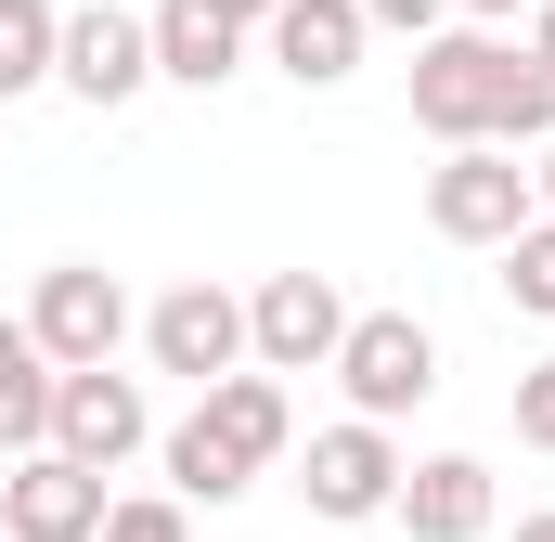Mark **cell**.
Instances as JSON below:
<instances>
[{
    "mask_svg": "<svg viewBox=\"0 0 555 542\" xmlns=\"http://www.w3.org/2000/svg\"><path fill=\"white\" fill-rule=\"evenodd\" d=\"M504 297H517L530 323H555V220H530V233L504 246Z\"/></svg>",
    "mask_w": 555,
    "mask_h": 542,
    "instance_id": "e0dca14e",
    "label": "cell"
},
{
    "mask_svg": "<svg viewBox=\"0 0 555 542\" xmlns=\"http://www.w3.org/2000/svg\"><path fill=\"white\" fill-rule=\"evenodd\" d=\"M530 220H543V207H530V168H517V155L465 142V155L426 168V233H439V246H491V259H504Z\"/></svg>",
    "mask_w": 555,
    "mask_h": 542,
    "instance_id": "277c9868",
    "label": "cell"
},
{
    "mask_svg": "<svg viewBox=\"0 0 555 542\" xmlns=\"http://www.w3.org/2000/svg\"><path fill=\"white\" fill-rule=\"evenodd\" d=\"M104 478L91 465H65V452H26L13 478H0V542H91L104 530Z\"/></svg>",
    "mask_w": 555,
    "mask_h": 542,
    "instance_id": "30bf717a",
    "label": "cell"
},
{
    "mask_svg": "<svg viewBox=\"0 0 555 542\" xmlns=\"http://www.w3.org/2000/svg\"><path fill=\"white\" fill-rule=\"evenodd\" d=\"M52 91H78L91 117H117L155 91V39H142V13L117 0H91V13H65V52H52Z\"/></svg>",
    "mask_w": 555,
    "mask_h": 542,
    "instance_id": "ba28073f",
    "label": "cell"
},
{
    "mask_svg": "<svg viewBox=\"0 0 555 542\" xmlns=\"http://www.w3.org/2000/svg\"><path fill=\"white\" fill-rule=\"evenodd\" d=\"M26 336H39L52 375H104L117 336H130V284H117L104 259H52V271H39V297H26Z\"/></svg>",
    "mask_w": 555,
    "mask_h": 542,
    "instance_id": "3957f363",
    "label": "cell"
},
{
    "mask_svg": "<svg viewBox=\"0 0 555 542\" xmlns=\"http://www.w3.org/2000/svg\"><path fill=\"white\" fill-rule=\"evenodd\" d=\"M142 39H155V78H168V91H220V78L246 65V26H220L207 0H155Z\"/></svg>",
    "mask_w": 555,
    "mask_h": 542,
    "instance_id": "5bb4252c",
    "label": "cell"
},
{
    "mask_svg": "<svg viewBox=\"0 0 555 542\" xmlns=\"http://www.w3.org/2000/svg\"><path fill=\"white\" fill-rule=\"evenodd\" d=\"M0 452H13V465L52 452V362H39L26 310H0Z\"/></svg>",
    "mask_w": 555,
    "mask_h": 542,
    "instance_id": "9a60e30c",
    "label": "cell"
},
{
    "mask_svg": "<svg viewBox=\"0 0 555 542\" xmlns=\"http://www.w3.org/2000/svg\"><path fill=\"white\" fill-rule=\"evenodd\" d=\"M517 542H555V504H543V517H517Z\"/></svg>",
    "mask_w": 555,
    "mask_h": 542,
    "instance_id": "d4e9b609",
    "label": "cell"
},
{
    "mask_svg": "<svg viewBox=\"0 0 555 542\" xmlns=\"http://www.w3.org/2000/svg\"><path fill=\"white\" fill-rule=\"evenodd\" d=\"M142 362H155V375H181V388L207 401L220 375H246V297H233V284H207V271H194V284H168V297L142 310Z\"/></svg>",
    "mask_w": 555,
    "mask_h": 542,
    "instance_id": "5b68a950",
    "label": "cell"
},
{
    "mask_svg": "<svg viewBox=\"0 0 555 542\" xmlns=\"http://www.w3.org/2000/svg\"><path fill=\"white\" fill-rule=\"evenodd\" d=\"M52 52H65V13L52 0H0V104L13 91H52Z\"/></svg>",
    "mask_w": 555,
    "mask_h": 542,
    "instance_id": "2e32d148",
    "label": "cell"
},
{
    "mask_svg": "<svg viewBox=\"0 0 555 542\" xmlns=\"http://www.w3.org/2000/svg\"><path fill=\"white\" fill-rule=\"evenodd\" d=\"M259 39H272V65L297 78V91H336V78L362 65V39H375V26H362V0H284Z\"/></svg>",
    "mask_w": 555,
    "mask_h": 542,
    "instance_id": "4fadbf2b",
    "label": "cell"
},
{
    "mask_svg": "<svg viewBox=\"0 0 555 542\" xmlns=\"http://www.w3.org/2000/svg\"><path fill=\"white\" fill-rule=\"evenodd\" d=\"M194 426H207V452H220V465H246V478H272V465H284V439H297L284 375H220V388L194 401Z\"/></svg>",
    "mask_w": 555,
    "mask_h": 542,
    "instance_id": "7c38bea8",
    "label": "cell"
},
{
    "mask_svg": "<svg viewBox=\"0 0 555 542\" xmlns=\"http://www.w3.org/2000/svg\"><path fill=\"white\" fill-rule=\"evenodd\" d=\"M91 542H194V504H168V491H130V504H104V530Z\"/></svg>",
    "mask_w": 555,
    "mask_h": 542,
    "instance_id": "ac0fdd59",
    "label": "cell"
},
{
    "mask_svg": "<svg viewBox=\"0 0 555 542\" xmlns=\"http://www.w3.org/2000/svg\"><path fill=\"white\" fill-rule=\"evenodd\" d=\"M207 13H220V26H246V39H259V26H272L284 0H207Z\"/></svg>",
    "mask_w": 555,
    "mask_h": 542,
    "instance_id": "7402d4cb",
    "label": "cell"
},
{
    "mask_svg": "<svg viewBox=\"0 0 555 542\" xmlns=\"http://www.w3.org/2000/svg\"><path fill=\"white\" fill-rule=\"evenodd\" d=\"M142 439H155V401H142V375H52V452L65 465H91V478H117Z\"/></svg>",
    "mask_w": 555,
    "mask_h": 542,
    "instance_id": "52a82bcc",
    "label": "cell"
},
{
    "mask_svg": "<svg viewBox=\"0 0 555 542\" xmlns=\"http://www.w3.org/2000/svg\"><path fill=\"white\" fill-rule=\"evenodd\" d=\"M362 426H401L414 401H439V336H426L414 310H349V336H336V362H323Z\"/></svg>",
    "mask_w": 555,
    "mask_h": 542,
    "instance_id": "7a4b0ae2",
    "label": "cell"
},
{
    "mask_svg": "<svg viewBox=\"0 0 555 542\" xmlns=\"http://www.w3.org/2000/svg\"><path fill=\"white\" fill-rule=\"evenodd\" d=\"M517 439H530V452H555V362H530V375H517Z\"/></svg>",
    "mask_w": 555,
    "mask_h": 542,
    "instance_id": "ffe728a7",
    "label": "cell"
},
{
    "mask_svg": "<svg viewBox=\"0 0 555 542\" xmlns=\"http://www.w3.org/2000/svg\"><path fill=\"white\" fill-rule=\"evenodd\" d=\"M336 336H349L336 271H272V284L246 297V362H259V375H323Z\"/></svg>",
    "mask_w": 555,
    "mask_h": 542,
    "instance_id": "8992f818",
    "label": "cell"
},
{
    "mask_svg": "<svg viewBox=\"0 0 555 542\" xmlns=\"http://www.w3.org/2000/svg\"><path fill=\"white\" fill-rule=\"evenodd\" d=\"M414 542H491V517H504V491H491V465L478 452H426V465H401V504H388Z\"/></svg>",
    "mask_w": 555,
    "mask_h": 542,
    "instance_id": "8fae6325",
    "label": "cell"
},
{
    "mask_svg": "<svg viewBox=\"0 0 555 542\" xmlns=\"http://www.w3.org/2000/svg\"><path fill=\"white\" fill-rule=\"evenodd\" d=\"M414 130L426 142H491V155H517V142H555V78L517 52V39H491V26H439L414 52Z\"/></svg>",
    "mask_w": 555,
    "mask_h": 542,
    "instance_id": "6da1fadb",
    "label": "cell"
},
{
    "mask_svg": "<svg viewBox=\"0 0 555 542\" xmlns=\"http://www.w3.org/2000/svg\"><path fill=\"white\" fill-rule=\"evenodd\" d=\"M452 13H465V26H491V39H504V26H517V13H543V0H452Z\"/></svg>",
    "mask_w": 555,
    "mask_h": 542,
    "instance_id": "44dd1931",
    "label": "cell"
},
{
    "mask_svg": "<svg viewBox=\"0 0 555 542\" xmlns=\"http://www.w3.org/2000/svg\"><path fill=\"white\" fill-rule=\"evenodd\" d=\"M297 491H310V517H323V530H362V517H388V504H401V439L349 413V426H323V439H310V478H297Z\"/></svg>",
    "mask_w": 555,
    "mask_h": 542,
    "instance_id": "9c48e42d",
    "label": "cell"
},
{
    "mask_svg": "<svg viewBox=\"0 0 555 542\" xmlns=\"http://www.w3.org/2000/svg\"><path fill=\"white\" fill-rule=\"evenodd\" d=\"M530 207L555 220V142H530Z\"/></svg>",
    "mask_w": 555,
    "mask_h": 542,
    "instance_id": "603a6c76",
    "label": "cell"
},
{
    "mask_svg": "<svg viewBox=\"0 0 555 542\" xmlns=\"http://www.w3.org/2000/svg\"><path fill=\"white\" fill-rule=\"evenodd\" d=\"M362 26H388V39H439V26H452V0H362Z\"/></svg>",
    "mask_w": 555,
    "mask_h": 542,
    "instance_id": "d6986e66",
    "label": "cell"
},
{
    "mask_svg": "<svg viewBox=\"0 0 555 542\" xmlns=\"http://www.w3.org/2000/svg\"><path fill=\"white\" fill-rule=\"evenodd\" d=\"M517 52H530V65H543V78H555V0H543V13H530V39H517Z\"/></svg>",
    "mask_w": 555,
    "mask_h": 542,
    "instance_id": "cb8c5ba5",
    "label": "cell"
}]
</instances>
